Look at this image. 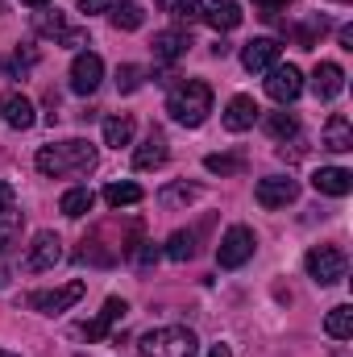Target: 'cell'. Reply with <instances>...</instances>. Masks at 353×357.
Wrapping results in <instances>:
<instances>
[{
  "label": "cell",
  "mask_w": 353,
  "mask_h": 357,
  "mask_svg": "<svg viewBox=\"0 0 353 357\" xmlns=\"http://www.w3.org/2000/svg\"><path fill=\"white\" fill-rule=\"evenodd\" d=\"M137 354L142 357H200V341H195L191 328L167 324V328H150L137 341Z\"/></svg>",
  "instance_id": "3957f363"
},
{
  "label": "cell",
  "mask_w": 353,
  "mask_h": 357,
  "mask_svg": "<svg viewBox=\"0 0 353 357\" xmlns=\"http://www.w3.org/2000/svg\"><path fill=\"white\" fill-rule=\"evenodd\" d=\"M33 167L46 178L71 175V171H84V175H88L91 167H96V146L84 142V137H71V142H63V146H42L38 158H33Z\"/></svg>",
  "instance_id": "6da1fadb"
},
{
  "label": "cell",
  "mask_w": 353,
  "mask_h": 357,
  "mask_svg": "<svg viewBox=\"0 0 353 357\" xmlns=\"http://www.w3.org/2000/svg\"><path fill=\"white\" fill-rule=\"evenodd\" d=\"M0 116H4V125H8V129H21V133H25V129H33V121H38V116H33V104H29L21 91L0 96Z\"/></svg>",
  "instance_id": "7c38bea8"
},
{
  "label": "cell",
  "mask_w": 353,
  "mask_h": 357,
  "mask_svg": "<svg viewBox=\"0 0 353 357\" xmlns=\"http://www.w3.org/2000/svg\"><path fill=\"white\" fill-rule=\"evenodd\" d=\"M84 291H88V282L84 278H71V282H63L54 291H33L29 295V307L42 312V316H63V312H71L84 299Z\"/></svg>",
  "instance_id": "5b68a950"
},
{
  "label": "cell",
  "mask_w": 353,
  "mask_h": 357,
  "mask_svg": "<svg viewBox=\"0 0 353 357\" xmlns=\"http://www.w3.org/2000/svg\"><path fill=\"white\" fill-rule=\"evenodd\" d=\"M324 333H329L333 341H350V337H353V307H350V303H341V307H333V312H329Z\"/></svg>",
  "instance_id": "603a6c76"
},
{
  "label": "cell",
  "mask_w": 353,
  "mask_h": 357,
  "mask_svg": "<svg viewBox=\"0 0 353 357\" xmlns=\"http://www.w3.org/2000/svg\"><path fill=\"white\" fill-rule=\"evenodd\" d=\"M0 357H17V354H0Z\"/></svg>",
  "instance_id": "b9f144b4"
},
{
  "label": "cell",
  "mask_w": 353,
  "mask_h": 357,
  "mask_svg": "<svg viewBox=\"0 0 353 357\" xmlns=\"http://www.w3.org/2000/svg\"><path fill=\"white\" fill-rule=\"evenodd\" d=\"M4 212H17V191H13V183L0 178V216Z\"/></svg>",
  "instance_id": "e575fe53"
},
{
  "label": "cell",
  "mask_w": 353,
  "mask_h": 357,
  "mask_svg": "<svg viewBox=\"0 0 353 357\" xmlns=\"http://www.w3.org/2000/svg\"><path fill=\"white\" fill-rule=\"evenodd\" d=\"M278 42L274 38H254V42H246L241 46V67L246 71H270L274 63H278Z\"/></svg>",
  "instance_id": "8fae6325"
},
{
  "label": "cell",
  "mask_w": 353,
  "mask_h": 357,
  "mask_svg": "<svg viewBox=\"0 0 353 357\" xmlns=\"http://www.w3.org/2000/svg\"><path fill=\"white\" fill-rule=\"evenodd\" d=\"M341 4H345V0H341Z\"/></svg>",
  "instance_id": "ee69618b"
},
{
  "label": "cell",
  "mask_w": 353,
  "mask_h": 357,
  "mask_svg": "<svg viewBox=\"0 0 353 357\" xmlns=\"http://www.w3.org/2000/svg\"><path fill=\"white\" fill-rule=\"evenodd\" d=\"M158 258H163V250H158L154 241H146L142 250H133V262H137V266H142V270H150V266H154V262H158Z\"/></svg>",
  "instance_id": "d6a6232c"
},
{
  "label": "cell",
  "mask_w": 353,
  "mask_h": 357,
  "mask_svg": "<svg viewBox=\"0 0 353 357\" xmlns=\"http://www.w3.org/2000/svg\"><path fill=\"white\" fill-rule=\"evenodd\" d=\"M187 46H191V38H187L183 29H163V33H154V42H150V50H154L158 63H179V59L187 54Z\"/></svg>",
  "instance_id": "9a60e30c"
},
{
  "label": "cell",
  "mask_w": 353,
  "mask_h": 357,
  "mask_svg": "<svg viewBox=\"0 0 353 357\" xmlns=\"http://www.w3.org/2000/svg\"><path fill=\"white\" fill-rule=\"evenodd\" d=\"M167 154H171V150H167V137H163V133H150V137L133 150V167H137V171H154V167L167 162Z\"/></svg>",
  "instance_id": "d6986e66"
},
{
  "label": "cell",
  "mask_w": 353,
  "mask_h": 357,
  "mask_svg": "<svg viewBox=\"0 0 353 357\" xmlns=\"http://www.w3.org/2000/svg\"><path fill=\"white\" fill-rule=\"evenodd\" d=\"M100 79H104V63H100V54H75V63H71V91H80V96H91V91L100 88Z\"/></svg>",
  "instance_id": "30bf717a"
},
{
  "label": "cell",
  "mask_w": 353,
  "mask_h": 357,
  "mask_svg": "<svg viewBox=\"0 0 353 357\" xmlns=\"http://www.w3.org/2000/svg\"><path fill=\"white\" fill-rule=\"evenodd\" d=\"M258 112H262V108L254 104V96H233L229 108H225V129H229V133H246V129H254Z\"/></svg>",
  "instance_id": "5bb4252c"
},
{
  "label": "cell",
  "mask_w": 353,
  "mask_h": 357,
  "mask_svg": "<svg viewBox=\"0 0 353 357\" xmlns=\"http://www.w3.org/2000/svg\"><path fill=\"white\" fill-rule=\"evenodd\" d=\"M129 142H133V116H108V121H104V146L121 150V146H129Z\"/></svg>",
  "instance_id": "7402d4cb"
},
{
  "label": "cell",
  "mask_w": 353,
  "mask_h": 357,
  "mask_svg": "<svg viewBox=\"0 0 353 357\" xmlns=\"http://www.w3.org/2000/svg\"><path fill=\"white\" fill-rule=\"evenodd\" d=\"M187 199H195V187H187V183L167 187V191L158 195V204H163V208H175V204H187Z\"/></svg>",
  "instance_id": "4dcf8cb0"
},
{
  "label": "cell",
  "mask_w": 353,
  "mask_h": 357,
  "mask_svg": "<svg viewBox=\"0 0 353 357\" xmlns=\"http://www.w3.org/2000/svg\"><path fill=\"white\" fill-rule=\"evenodd\" d=\"M241 17H246V13H241V4H237V0H216V4L204 13V21H208L212 29H237V25H241Z\"/></svg>",
  "instance_id": "ffe728a7"
},
{
  "label": "cell",
  "mask_w": 353,
  "mask_h": 357,
  "mask_svg": "<svg viewBox=\"0 0 353 357\" xmlns=\"http://www.w3.org/2000/svg\"><path fill=\"white\" fill-rule=\"evenodd\" d=\"M320 146H324V150H333V154H350V150H353L350 116L333 112V116H329V125H324V137H320Z\"/></svg>",
  "instance_id": "e0dca14e"
},
{
  "label": "cell",
  "mask_w": 353,
  "mask_h": 357,
  "mask_svg": "<svg viewBox=\"0 0 353 357\" xmlns=\"http://www.w3.org/2000/svg\"><path fill=\"white\" fill-rule=\"evenodd\" d=\"M59 46H88V29H63Z\"/></svg>",
  "instance_id": "d590c367"
},
{
  "label": "cell",
  "mask_w": 353,
  "mask_h": 357,
  "mask_svg": "<svg viewBox=\"0 0 353 357\" xmlns=\"http://www.w3.org/2000/svg\"><path fill=\"white\" fill-rule=\"evenodd\" d=\"M254 199L262 204L266 212H274V208H287V204H295L299 199V183L287 175H266L258 178V187H254Z\"/></svg>",
  "instance_id": "ba28073f"
},
{
  "label": "cell",
  "mask_w": 353,
  "mask_h": 357,
  "mask_svg": "<svg viewBox=\"0 0 353 357\" xmlns=\"http://www.w3.org/2000/svg\"><path fill=\"white\" fill-rule=\"evenodd\" d=\"M142 84H146V71H142L137 63H125V67H117V88L125 91V96H129V91H137Z\"/></svg>",
  "instance_id": "f1b7e54d"
},
{
  "label": "cell",
  "mask_w": 353,
  "mask_h": 357,
  "mask_svg": "<svg viewBox=\"0 0 353 357\" xmlns=\"http://www.w3.org/2000/svg\"><path fill=\"white\" fill-rule=\"evenodd\" d=\"M345 254L337 250V245H316L312 254H308V274H312V282L316 287H333V282H341L345 278Z\"/></svg>",
  "instance_id": "8992f818"
},
{
  "label": "cell",
  "mask_w": 353,
  "mask_h": 357,
  "mask_svg": "<svg viewBox=\"0 0 353 357\" xmlns=\"http://www.w3.org/2000/svg\"><path fill=\"white\" fill-rule=\"evenodd\" d=\"M204 357H233V349H229V345H212Z\"/></svg>",
  "instance_id": "f35d334b"
},
{
  "label": "cell",
  "mask_w": 353,
  "mask_h": 357,
  "mask_svg": "<svg viewBox=\"0 0 353 357\" xmlns=\"http://www.w3.org/2000/svg\"><path fill=\"white\" fill-rule=\"evenodd\" d=\"M63 262V241L59 233H38L33 245L25 250V270H54Z\"/></svg>",
  "instance_id": "9c48e42d"
},
{
  "label": "cell",
  "mask_w": 353,
  "mask_h": 357,
  "mask_svg": "<svg viewBox=\"0 0 353 357\" xmlns=\"http://www.w3.org/2000/svg\"><path fill=\"white\" fill-rule=\"evenodd\" d=\"M167 258L171 262H187V258H195V233H171V241H167Z\"/></svg>",
  "instance_id": "4316f807"
},
{
  "label": "cell",
  "mask_w": 353,
  "mask_h": 357,
  "mask_svg": "<svg viewBox=\"0 0 353 357\" xmlns=\"http://www.w3.org/2000/svg\"><path fill=\"white\" fill-rule=\"evenodd\" d=\"M341 46H345V50H353V29H350V25L341 29Z\"/></svg>",
  "instance_id": "ab89813d"
},
{
  "label": "cell",
  "mask_w": 353,
  "mask_h": 357,
  "mask_svg": "<svg viewBox=\"0 0 353 357\" xmlns=\"http://www.w3.org/2000/svg\"><path fill=\"white\" fill-rule=\"evenodd\" d=\"M104 8H112V0H80V13H104Z\"/></svg>",
  "instance_id": "74e56055"
},
{
  "label": "cell",
  "mask_w": 353,
  "mask_h": 357,
  "mask_svg": "<svg viewBox=\"0 0 353 357\" xmlns=\"http://www.w3.org/2000/svg\"><path fill=\"white\" fill-rule=\"evenodd\" d=\"M312 187L320 191V195H350L353 191V175L345 171V167H320L316 175H312Z\"/></svg>",
  "instance_id": "2e32d148"
},
{
  "label": "cell",
  "mask_w": 353,
  "mask_h": 357,
  "mask_svg": "<svg viewBox=\"0 0 353 357\" xmlns=\"http://www.w3.org/2000/svg\"><path fill=\"white\" fill-rule=\"evenodd\" d=\"M104 199H108V208H133V204H142V187L137 183H108Z\"/></svg>",
  "instance_id": "cb8c5ba5"
},
{
  "label": "cell",
  "mask_w": 353,
  "mask_h": 357,
  "mask_svg": "<svg viewBox=\"0 0 353 357\" xmlns=\"http://www.w3.org/2000/svg\"><path fill=\"white\" fill-rule=\"evenodd\" d=\"M204 167H208L212 175H233V171H241V158H220V154H208V158H204Z\"/></svg>",
  "instance_id": "1f68e13d"
},
{
  "label": "cell",
  "mask_w": 353,
  "mask_h": 357,
  "mask_svg": "<svg viewBox=\"0 0 353 357\" xmlns=\"http://www.w3.org/2000/svg\"><path fill=\"white\" fill-rule=\"evenodd\" d=\"M21 4H29V8H46V4H54V0H21Z\"/></svg>",
  "instance_id": "60d3db41"
},
{
  "label": "cell",
  "mask_w": 353,
  "mask_h": 357,
  "mask_svg": "<svg viewBox=\"0 0 353 357\" xmlns=\"http://www.w3.org/2000/svg\"><path fill=\"white\" fill-rule=\"evenodd\" d=\"M299 91H303V75H299V67H291V63H274V67L266 71V96H270L274 104H291V100H299Z\"/></svg>",
  "instance_id": "52a82bcc"
},
{
  "label": "cell",
  "mask_w": 353,
  "mask_h": 357,
  "mask_svg": "<svg viewBox=\"0 0 353 357\" xmlns=\"http://www.w3.org/2000/svg\"><path fill=\"white\" fill-rule=\"evenodd\" d=\"M108 13H112V25H117V29H142V21H146V8H142V4H133V0L112 4Z\"/></svg>",
  "instance_id": "d4e9b609"
},
{
  "label": "cell",
  "mask_w": 353,
  "mask_h": 357,
  "mask_svg": "<svg viewBox=\"0 0 353 357\" xmlns=\"http://www.w3.org/2000/svg\"><path fill=\"white\" fill-rule=\"evenodd\" d=\"M21 241V212H4L0 216V254H8Z\"/></svg>",
  "instance_id": "83f0119b"
},
{
  "label": "cell",
  "mask_w": 353,
  "mask_h": 357,
  "mask_svg": "<svg viewBox=\"0 0 353 357\" xmlns=\"http://www.w3.org/2000/svg\"><path fill=\"white\" fill-rule=\"evenodd\" d=\"M266 133L278 137V142H287V137L299 133V116H295V112H270V116H266Z\"/></svg>",
  "instance_id": "484cf974"
},
{
  "label": "cell",
  "mask_w": 353,
  "mask_h": 357,
  "mask_svg": "<svg viewBox=\"0 0 353 357\" xmlns=\"http://www.w3.org/2000/svg\"><path fill=\"white\" fill-rule=\"evenodd\" d=\"M91 208H96V195H91V187H71V191L59 199V212H63V216H71V220L88 216Z\"/></svg>",
  "instance_id": "44dd1931"
},
{
  "label": "cell",
  "mask_w": 353,
  "mask_h": 357,
  "mask_svg": "<svg viewBox=\"0 0 353 357\" xmlns=\"http://www.w3.org/2000/svg\"><path fill=\"white\" fill-rule=\"evenodd\" d=\"M171 13H175L179 25H195V21H204V4H200V0H171Z\"/></svg>",
  "instance_id": "f546056e"
},
{
  "label": "cell",
  "mask_w": 353,
  "mask_h": 357,
  "mask_svg": "<svg viewBox=\"0 0 353 357\" xmlns=\"http://www.w3.org/2000/svg\"><path fill=\"white\" fill-rule=\"evenodd\" d=\"M167 112H171V121H179V125L200 129V125L208 121V112H212V88H208L204 79L179 84V88H171V96H167Z\"/></svg>",
  "instance_id": "7a4b0ae2"
},
{
  "label": "cell",
  "mask_w": 353,
  "mask_h": 357,
  "mask_svg": "<svg viewBox=\"0 0 353 357\" xmlns=\"http://www.w3.org/2000/svg\"><path fill=\"white\" fill-rule=\"evenodd\" d=\"M254 250H258V237H254V229H246V225H233V229L220 237V245H216V266H220V270L246 266V262L254 258Z\"/></svg>",
  "instance_id": "277c9868"
},
{
  "label": "cell",
  "mask_w": 353,
  "mask_h": 357,
  "mask_svg": "<svg viewBox=\"0 0 353 357\" xmlns=\"http://www.w3.org/2000/svg\"><path fill=\"white\" fill-rule=\"evenodd\" d=\"M341 91H345V71L337 63H316V71H312V96L316 100H337Z\"/></svg>",
  "instance_id": "4fadbf2b"
},
{
  "label": "cell",
  "mask_w": 353,
  "mask_h": 357,
  "mask_svg": "<svg viewBox=\"0 0 353 357\" xmlns=\"http://www.w3.org/2000/svg\"><path fill=\"white\" fill-rule=\"evenodd\" d=\"M33 25H38V29H42V33H54V38H59V33H63V17H59V13H54V17H50V13H42V17H38V21H33Z\"/></svg>",
  "instance_id": "836d02e7"
},
{
  "label": "cell",
  "mask_w": 353,
  "mask_h": 357,
  "mask_svg": "<svg viewBox=\"0 0 353 357\" xmlns=\"http://www.w3.org/2000/svg\"><path fill=\"white\" fill-rule=\"evenodd\" d=\"M158 4H171V0H158Z\"/></svg>",
  "instance_id": "7bdbcfd3"
},
{
  "label": "cell",
  "mask_w": 353,
  "mask_h": 357,
  "mask_svg": "<svg viewBox=\"0 0 353 357\" xmlns=\"http://www.w3.org/2000/svg\"><path fill=\"white\" fill-rule=\"evenodd\" d=\"M125 312H129V303H125V299H117V295H112V299H108V303H104V312H100V316H96V320H91V324H84V328H80V333H84V337H88V341H100V337H104V333H108V328H112V324H117V320H125Z\"/></svg>",
  "instance_id": "ac0fdd59"
},
{
  "label": "cell",
  "mask_w": 353,
  "mask_h": 357,
  "mask_svg": "<svg viewBox=\"0 0 353 357\" xmlns=\"http://www.w3.org/2000/svg\"><path fill=\"white\" fill-rule=\"evenodd\" d=\"M254 4L262 8V17H278V13H283V8H287L291 0H254Z\"/></svg>",
  "instance_id": "8d00e7d4"
}]
</instances>
